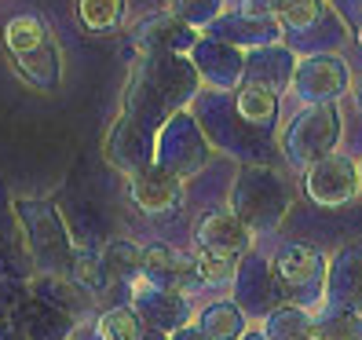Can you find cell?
<instances>
[{"label":"cell","mask_w":362,"mask_h":340,"mask_svg":"<svg viewBox=\"0 0 362 340\" xmlns=\"http://www.w3.org/2000/svg\"><path fill=\"white\" fill-rule=\"evenodd\" d=\"M95 257H99V264H103V271H106L110 282H117V279L132 282V279L143 274V245H136L129 238H110Z\"/></svg>","instance_id":"obj_24"},{"label":"cell","mask_w":362,"mask_h":340,"mask_svg":"<svg viewBox=\"0 0 362 340\" xmlns=\"http://www.w3.org/2000/svg\"><path fill=\"white\" fill-rule=\"evenodd\" d=\"M279 11L282 0H238V15L257 18V23H271V18H279Z\"/></svg>","instance_id":"obj_35"},{"label":"cell","mask_w":362,"mask_h":340,"mask_svg":"<svg viewBox=\"0 0 362 340\" xmlns=\"http://www.w3.org/2000/svg\"><path fill=\"white\" fill-rule=\"evenodd\" d=\"M139 329H143V326L136 322L132 307H110V311H103L99 322H95L99 340H136Z\"/></svg>","instance_id":"obj_31"},{"label":"cell","mask_w":362,"mask_h":340,"mask_svg":"<svg viewBox=\"0 0 362 340\" xmlns=\"http://www.w3.org/2000/svg\"><path fill=\"white\" fill-rule=\"evenodd\" d=\"M129 194H132L139 212L161 216V212H173L180 205L183 180H176L173 172H165L161 165H146V168H139V172L129 176Z\"/></svg>","instance_id":"obj_16"},{"label":"cell","mask_w":362,"mask_h":340,"mask_svg":"<svg viewBox=\"0 0 362 340\" xmlns=\"http://www.w3.org/2000/svg\"><path fill=\"white\" fill-rule=\"evenodd\" d=\"M11 62H15L18 77L26 84H33V88H40V92H55L59 81H62V55L55 48V40H45L40 48H33L26 55H15Z\"/></svg>","instance_id":"obj_21"},{"label":"cell","mask_w":362,"mask_h":340,"mask_svg":"<svg viewBox=\"0 0 362 340\" xmlns=\"http://www.w3.org/2000/svg\"><path fill=\"white\" fill-rule=\"evenodd\" d=\"M26 300H30V289L23 279H0V322H11Z\"/></svg>","instance_id":"obj_34"},{"label":"cell","mask_w":362,"mask_h":340,"mask_svg":"<svg viewBox=\"0 0 362 340\" xmlns=\"http://www.w3.org/2000/svg\"><path fill=\"white\" fill-rule=\"evenodd\" d=\"M168 15H176L183 26L190 30H205L223 15V0H173Z\"/></svg>","instance_id":"obj_30"},{"label":"cell","mask_w":362,"mask_h":340,"mask_svg":"<svg viewBox=\"0 0 362 340\" xmlns=\"http://www.w3.org/2000/svg\"><path fill=\"white\" fill-rule=\"evenodd\" d=\"M132 315L143 329H154V333H176L180 326L190 322V304L183 293H173V289H158L151 282H136V293H132Z\"/></svg>","instance_id":"obj_10"},{"label":"cell","mask_w":362,"mask_h":340,"mask_svg":"<svg viewBox=\"0 0 362 340\" xmlns=\"http://www.w3.org/2000/svg\"><path fill=\"white\" fill-rule=\"evenodd\" d=\"M326 252L311 242H289L279 249V257L271 260L274 282H279L282 300L293 307H318L326 296Z\"/></svg>","instance_id":"obj_4"},{"label":"cell","mask_w":362,"mask_h":340,"mask_svg":"<svg viewBox=\"0 0 362 340\" xmlns=\"http://www.w3.org/2000/svg\"><path fill=\"white\" fill-rule=\"evenodd\" d=\"M322 307L362 311V242L340 245L326 264V296Z\"/></svg>","instance_id":"obj_11"},{"label":"cell","mask_w":362,"mask_h":340,"mask_svg":"<svg viewBox=\"0 0 362 340\" xmlns=\"http://www.w3.org/2000/svg\"><path fill=\"white\" fill-rule=\"evenodd\" d=\"M234 106H238V117L245 124H252V129H271L274 117H279V92H271L267 84L245 81L242 88H238Z\"/></svg>","instance_id":"obj_23"},{"label":"cell","mask_w":362,"mask_h":340,"mask_svg":"<svg viewBox=\"0 0 362 340\" xmlns=\"http://www.w3.org/2000/svg\"><path fill=\"white\" fill-rule=\"evenodd\" d=\"M293 95L308 102V106H322V102H337L348 92V62L340 55H308L293 66L289 77Z\"/></svg>","instance_id":"obj_7"},{"label":"cell","mask_w":362,"mask_h":340,"mask_svg":"<svg viewBox=\"0 0 362 340\" xmlns=\"http://www.w3.org/2000/svg\"><path fill=\"white\" fill-rule=\"evenodd\" d=\"M198 84L202 77L187 55H143L124 95V114L143 129L158 132L168 117L194 99Z\"/></svg>","instance_id":"obj_1"},{"label":"cell","mask_w":362,"mask_h":340,"mask_svg":"<svg viewBox=\"0 0 362 340\" xmlns=\"http://www.w3.org/2000/svg\"><path fill=\"white\" fill-rule=\"evenodd\" d=\"M45 40H52V33H48V26H45V18H40V15H15V18H8L4 48L11 52V59L40 48Z\"/></svg>","instance_id":"obj_28"},{"label":"cell","mask_w":362,"mask_h":340,"mask_svg":"<svg viewBox=\"0 0 362 340\" xmlns=\"http://www.w3.org/2000/svg\"><path fill=\"white\" fill-rule=\"evenodd\" d=\"M0 340H26L23 333H18L11 322H0Z\"/></svg>","instance_id":"obj_38"},{"label":"cell","mask_w":362,"mask_h":340,"mask_svg":"<svg viewBox=\"0 0 362 340\" xmlns=\"http://www.w3.org/2000/svg\"><path fill=\"white\" fill-rule=\"evenodd\" d=\"M26 289H30V300L70 315L74 322L88 311V300H92L70 274H33V279H26Z\"/></svg>","instance_id":"obj_19"},{"label":"cell","mask_w":362,"mask_h":340,"mask_svg":"<svg viewBox=\"0 0 362 340\" xmlns=\"http://www.w3.org/2000/svg\"><path fill=\"white\" fill-rule=\"evenodd\" d=\"M355 33H358V48H362V26H358V30H355Z\"/></svg>","instance_id":"obj_43"},{"label":"cell","mask_w":362,"mask_h":340,"mask_svg":"<svg viewBox=\"0 0 362 340\" xmlns=\"http://www.w3.org/2000/svg\"><path fill=\"white\" fill-rule=\"evenodd\" d=\"M143 282H151L158 289L183 293L187 282H194V257L168 242H151L143 245Z\"/></svg>","instance_id":"obj_15"},{"label":"cell","mask_w":362,"mask_h":340,"mask_svg":"<svg viewBox=\"0 0 362 340\" xmlns=\"http://www.w3.org/2000/svg\"><path fill=\"white\" fill-rule=\"evenodd\" d=\"M329 4L348 26H355V30L362 26V0H329Z\"/></svg>","instance_id":"obj_36"},{"label":"cell","mask_w":362,"mask_h":340,"mask_svg":"<svg viewBox=\"0 0 362 340\" xmlns=\"http://www.w3.org/2000/svg\"><path fill=\"white\" fill-rule=\"evenodd\" d=\"M293 55L286 48H257L249 59H245V77L252 84H267L271 92H282L289 88V77H293Z\"/></svg>","instance_id":"obj_22"},{"label":"cell","mask_w":362,"mask_h":340,"mask_svg":"<svg viewBox=\"0 0 362 340\" xmlns=\"http://www.w3.org/2000/svg\"><path fill=\"white\" fill-rule=\"evenodd\" d=\"M322 18V0H282L279 11V26L282 30H311Z\"/></svg>","instance_id":"obj_33"},{"label":"cell","mask_w":362,"mask_h":340,"mask_svg":"<svg viewBox=\"0 0 362 340\" xmlns=\"http://www.w3.org/2000/svg\"><path fill=\"white\" fill-rule=\"evenodd\" d=\"M15 216L18 230H23V249L30 267H37V274H70L77 260V245L70 238L59 205L45 198H18Z\"/></svg>","instance_id":"obj_3"},{"label":"cell","mask_w":362,"mask_h":340,"mask_svg":"<svg viewBox=\"0 0 362 340\" xmlns=\"http://www.w3.org/2000/svg\"><path fill=\"white\" fill-rule=\"evenodd\" d=\"M106 161H110L114 168H121V172H139V168L154 165V132L143 129L139 121H132L129 114H121L110 132H106Z\"/></svg>","instance_id":"obj_12"},{"label":"cell","mask_w":362,"mask_h":340,"mask_svg":"<svg viewBox=\"0 0 362 340\" xmlns=\"http://www.w3.org/2000/svg\"><path fill=\"white\" fill-rule=\"evenodd\" d=\"M129 0H77V23L88 33H114L124 23Z\"/></svg>","instance_id":"obj_29"},{"label":"cell","mask_w":362,"mask_h":340,"mask_svg":"<svg viewBox=\"0 0 362 340\" xmlns=\"http://www.w3.org/2000/svg\"><path fill=\"white\" fill-rule=\"evenodd\" d=\"M190 55H194L198 77H205L216 88H234L245 77V55L230 45L212 40V37H198V45L190 48Z\"/></svg>","instance_id":"obj_17"},{"label":"cell","mask_w":362,"mask_h":340,"mask_svg":"<svg viewBox=\"0 0 362 340\" xmlns=\"http://www.w3.org/2000/svg\"><path fill=\"white\" fill-rule=\"evenodd\" d=\"M132 45L139 55H190V48L198 45V30L183 26L176 15L158 11V15H146L143 23H136Z\"/></svg>","instance_id":"obj_13"},{"label":"cell","mask_w":362,"mask_h":340,"mask_svg":"<svg viewBox=\"0 0 362 340\" xmlns=\"http://www.w3.org/2000/svg\"><path fill=\"white\" fill-rule=\"evenodd\" d=\"M11 326L23 333L26 340H70L74 333V318L70 315H62L55 307H45V304H37V300H26L23 311H18L11 318Z\"/></svg>","instance_id":"obj_20"},{"label":"cell","mask_w":362,"mask_h":340,"mask_svg":"<svg viewBox=\"0 0 362 340\" xmlns=\"http://www.w3.org/2000/svg\"><path fill=\"white\" fill-rule=\"evenodd\" d=\"M205 161H209V139L190 114H183V110L173 114L154 132V165H161L176 180L194 176Z\"/></svg>","instance_id":"obj_6"},{"label":"cell","mask_w":362,"mask_h":340,"mask_svg":"<svg viewBox=\"0 0 362 340\" xmlns=\"http://www.w3.org/2000/svg\"><path fill=\"white\" fill-rule=\"evenodd\" d=\"M234 279V260L227 257H212V252H198L194 257V282L209 286V289H223Z\"/></svg>","instance_id":"obj_32"},{"label":"cell","mask_w":362,"mask_h":340,"mask_svg":"<svg viewBox=\"0 0 362 340\" xmlns=\"http://www.w3.org/2000/svg\"><path fill=\"white\" fill-rule=\"evenodd\" d=\"M242 340H267V336H264L260 329H245V333H242Z\"/></svg>","instance_id":"obj_40"},{"label":"cell","mask_w":362,"mask_h":340,"mask_svg":"<svg viewBox=\"0 0 362 340\" xmlns=\"http://www.w3.org/2000/svg\"><path fill=\"white\" fill-rule=\"evenodd\" d=\"M304 187H308L311 201L326 205V209H340L358 194V165L348 154L333 151L326 158H318L315 165H308Z\"/></svg>","instance_id":"obj_9"},{"label":"cell","mask_w":362,"mask_h":340,"mask_svg":"<svg viewBox=\"0 0 362 340\" xmlns=\"http://www.w3.org/2000/svg\"><path fill=\"white\" fill-rule=\"evenodd\" d=\"M355 95H358V110H362V84H358V92H355Z\"/></svg>","instance_id":"obj_42"},{"label":"cell","mask_w":362,"mask_h":340,"mask_svg":"<svg viewBox=\"0 0 362 340\" xmlns=\"http://www.w3.org/2000/svg\"><path fill=\"white\" fill-rule=\"evenodd\" d=\"M337 143H340V110H337V102L304 106L282 132V151H286L293 168H308L318 158L333 154Z\"/></svg>","instance_id":"obj_5"},{"label":"cell","mask_w":362,"mask_h":340,"mask_svg":"<svg viewBox=\"0 0 362 340\" xmlns=\"http://www.w3.org/2000/svg\"><path fill=\"white\" fill-rule=\"evenodd\" d=\"M311 340H362V311L322 307L311 315Z\"/></svg>","instance_id":"obj_27"},{"label":"cell","mask_w":362,"mask_h":340,"mask_svg":"<svg viewBox=\"0 0 362 340\" xmlns=\"http://www.w3.org/2000/svg\"><path fill=\"white\" fill-rule=\"evenodd\" d=\"M198 329H202L205 340H242V333H245L249 326H245L242 307L234 304V300H216V304L202 307Z\"/></svg>","instance_id":"obj_25"},{"label":"cell","mask_w":362,"mask_h":340,"mask_svg":"<svg viewBox=\"0 0 362 340\" xmlns=\"http://www.w3.org/2000/svg\"><path fill=\"white\" fill-rule=\"evenodd\" d=\"M230 286H234V304L242 307V315H271L274 307H282V293L264 252L249 249L245 257H238Z\"/></svg>","instance_id":"obj_8"},{"label":"cell","mask_w":362,"mask_h":340,"mask_svg":"<svg viewBox=\"0 0 362 340\" xmlns=\"http://www.w3.org/2000/svg\"><path fill=\"white\" fill-rule=\"evenodd\" d=\"M267 340H311V311L282 304L271 315H264V329Z\"/></svg>","instance_id":"obj_26"},{"label":"cell","mask_w":362,"mask_h":340,"mask_svg":"<svg viewBox=\"0 0 362 340\" xmlns=\"http://www.w3.org/2000/svg\"><path fill=\"white\" fill-rule=\"evenodd\" d=\"M212 30V40H220V45H230V48H274L282 45V26L279 18H271V23H257V18H245V15H220L216 23L209 26Z\"/></svg>","instance_id":"obj_18"},{"label":"cell","mask_w":362,"mask_h":340,"mask_svg":"<svg viewBox=\"0 0 362 340\" xmlns=\"http://www.w3.org/2000/svg\"><path fill=\"white\" fill-rule=\"evenodd\" d=\"M293 209V187L289 180L271 165H242L230 187V216L238 220L249 235L257 230H279L286 212Z\"/></svg>","instance_id":"obj_2"},{"label":"cell","mask_w":362,"mask_h":340,"mask_svg":"<svg viewBox=\"0 0 362 340\" xmlns=\"http://www.w3.org/2000/svg\"><path fill=\"white\" fill-rule=\"evenodd\" d=\"M168 340H205V336H202L198 326H190V322H187V326H180L176 333H168Z\"/></svg>","instance_id":"obj_37"},{"label":"cell","mask_w":362,"mask_h":340,"mask_svg":"<svg viewBox=\"0 0 362 340\" xmlns=\"http://www.w3.org/2000/svg\"><path fill=\"white\" fill-rule=\"evenodd\" d=\"M358 194H362V161H358Z\"/></svg>","instance_id":"obj_41"},{"label":"cell","mask_w":362,"mask_h":340,"mask_svg":"<svg viewBox=\"0 0 362 340\" xmlns=\"http://www.w3.org/2000/svg\"><path fill=\"white\" fill-rule=\"evenodd\" d=\"M136 340H168V336H165V333H154V329H139Z\"/></svg>","instance_id":"obj_39"},{"label":"cell","mask_w":362,"mask_h":340,"mask_svg":"<svg viewBox=\"0 0 362 340\" xmlns=\"http://www.w3.org/2000/svg\"><path fill=\"white\" fill-rule=\"evenodd\" d=\"M194 245H198V252L238 260L252 249V235L230 216V212H205L194 223Z\"/></svg>","instance_id":"obj_14"}]
</instances>
